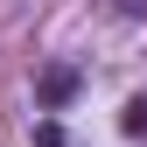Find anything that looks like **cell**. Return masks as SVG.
<instances>
[{"label": "cell", "instance_id": "cell-1", "mask_svg": "<svg viewBox=\"0 0 147 147\" xmlns=\"http://www.w3.org/2000/svg\"><path fill=\"white\" fill-rule=\"evenodd\" d=\"M35 98H42V112H56V105H70V98H77V70H70V63L42 70V77H35Z\"/></svg>", "mask_w": 147, "mask_h": 147}, {"label": "cell", "instance_id": "cell-2", "mask_svg": "<svg viewBox=\"0 0 147 147\" xmlns=\"http://www.w3.org/2000/svg\"><path fill=\"white\" fill-rule=\"evenodd\" d=\"M119 126H126V133H147V98H133V105H126V119H119Z\"/></svg>", "mask_w": 147, "mask_h": 147}, {"label": "cell", "instance_id": "cell-3", "mask_svg": "<svg viewBox=\"0 0 147 147\" xmlns=\"http://www.w3.org/2000/svg\"><path fill=\"white\" fill-rule=\"evenodd\" d=\"M35 147H63V126H56V119H42V126H35Z\"/></svg>", "mask_w": 147, "mask_h": 147}, {"label": "cell", "instance_id": "cell-4", "mask_svg": "<svg viewBox=\"0 0 147 147\" xmlns=\"http://www.w3.org/2000/svg\"><path fill=\"white\" fill-rule=\"evenodd\" d=\"M119 7H126V14H147V0H119Z\"/></svg>", "mask_w": 147, "mask_h": 147}]
</instances>
